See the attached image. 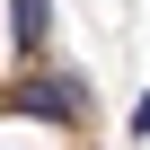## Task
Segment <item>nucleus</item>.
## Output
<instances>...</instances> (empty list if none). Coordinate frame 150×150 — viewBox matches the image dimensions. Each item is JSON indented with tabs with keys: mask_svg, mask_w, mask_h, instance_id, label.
<instances>
[{
	"mask_svg": "<svg viewBox=\"0 0 150 150\" xmlns=\"http://www.w3.org/2000/svg\"><path fill=\"white\" fill-rule=\"evenodd\" d=\"M18 106H27V115L71 124V115H80V80H35V88H18Z\"/></svg>",
	"mask_w": 150,
	"mask_h": 150,
	"instance_id": "nucleus-1",
	"label": "nucleus"
},
{
	"mask_svg": "<svg viewBox=\"0 0 150 150\" xmlns=\"http://www.w3.org/2000/svg\"><path fill=\"white\" fill-rule=\"evenodd\" d=\"M18 18V62H44V0H9Z\"/></svg>",
	"mask_w": 150,
	"mask_h": 150,
	"instance_id": "nucleus-2",
	"label": "nucleus"
},
{
	"mask_svg": "<svg viewBox=\"0 0 150 150\" xmlns=\"http://www.w3.org/2000/svg\"><path fill=\"white\" fill-rule=\"evenodd\" d=\"M132 141H150V97H132V124H124Z\"/></svg>",
	"mask_w": 150,
	"mask_h": 150,
	"instance_id": "nucleus-3",
	"label": "nucleus"
}]
</instances>
